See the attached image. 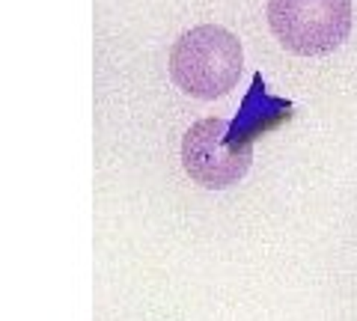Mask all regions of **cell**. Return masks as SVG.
<instances>
[{
	"label": "cell",
	"instance_id": "4",
	"mask_svg": "<svg viewBox=\"0 0 357 321\" xmlns=\"http://www.w3.org/2000/svg\"><path fill=\"white\" fill-rule=\"evenodd\" d=\"M289 119H292V102L268 95L265 84H262V75H256L250 93L244 95V104L238 110V116L229 123L227 146L238 149V152L241 149H253L256 140L265 137L268 131L280 128L283 123H289Z\"/></svg>",
	"mask_w": 357,
	"mask_h": 321
},
{
	"label": "cell",
	"instance_id": "3",
	"mask_svg": "<svg viewBox=\"0 0 357 321\" xmlns=\"http://www.w3.org/2000/svg\"><path fill=\"white\" fill-rule=\"evenodd\" d=\"M227 119H199L188 128L182 140V167L197 185L208 191H227L248 175L253 164V149H229L227 146Z\"/></svg>",
	"mask_w": 357,
	"mask_h": 321
},
{
	"label": "cell",
	"instance_id": "1",
	"mask_svg": "<svg viewBox=\"0 0 357 321\" xmlns=\"http://www.w3.org/2000/svg\"><path fill=\"white\" fill-rule=\"evenodd\" d=\"M244 48L236 33L218 24H199L182 33L170 51V77L194 98H220L241 77Z\"/></svg>",
	"mask_w": 357,
	"mask_h": 321
},
{
	"label": "cell",
	"instance_id": "2",
	"mask_svg": "<svg viewBox=\"0 0 357 321\" xmlns=\"http://www.w3.org/2000/svg\"><path fill=\"white\" fill-rule=\"evenodd\" d=\"M268 24L301 57L337 51L351 33V0H268Z\"/></svg>",
	"mask_w": 357,
	"mask_h": 321
}]
</instances>
